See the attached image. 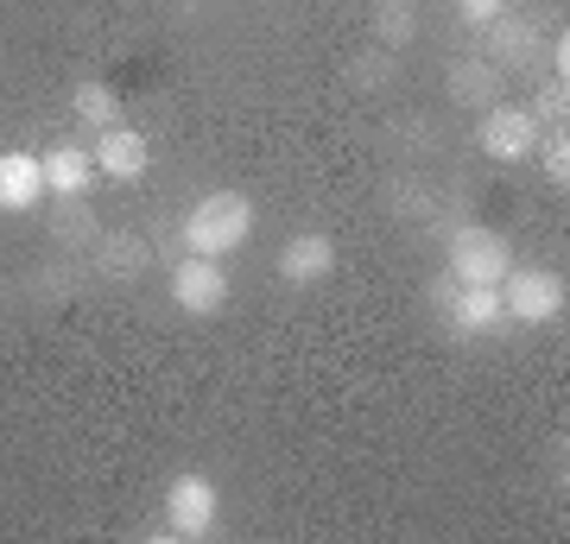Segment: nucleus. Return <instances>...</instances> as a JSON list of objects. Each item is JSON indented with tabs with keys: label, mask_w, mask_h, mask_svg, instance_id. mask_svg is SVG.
I'll return each mask as SVG.
<instances>
[{
	"label": "nucleus",
	"mask_w": 570,
	"mask_h": 544,
	"mask_svg": "<svg viewBox=\"0 0 570 544\" xmlns=\"http://www.w3.org/2000/svg\"><path fill=\"white\" fill-rule=\"evenodd\" d=\"M475 39H482V58H494L501 70H532V63H539V44H546V26L508 7V13L489 20Z\"/></svg>",
	"instance_id": "nucleus-8"
},
{
	"label": "nucleus",
	"mask_w": 570,
	"mask_h": 544,
	"mask_svg": "<svg viewBox=\"0 0 570 544\" xmlns=\"http://www.w3.org/2000/svg\"><path fill=\"white\" fill-rule=\"evenodd\" d=\"M45 159V190L51 197H89V184H96V159H89V146L82 140H58Z\"/></svg>",
	"instance_id": "nucleus-13"
},
{
	"label": "nucleus",
	"mask_w": 570,
	"mask_h": 544,
	"mask_svg": "<svg viewBox=\"0 0 570 544\" xmlns=\"http://www.w3.org/2000/svg\"><path fill=\"white\" fill-rule=\"evenodd\" d=\"M184 254H209V260H223V254H235V247L254 241V202L242 197V190H209V197H197L190 209H184Z\"/></svg>",
	"instance_id": "nucleus-1"
},
{
	"label": "nucleus",
	"mask_w": 570,
	"mask_h": 544,
	"mask_svg": "<svg viewBox=\"0 0 570 544\" xmlns=\"http://www.w3.org/2000/svg\"><path fill=\"white\" fill-rule=\"evenodd\" d=\"M508 7H513V0H456V20H463L469 32H482V26H489V20H501Z\"/></svg>",
	"instance_id": "nucleus-21"
},
{
	"label": "nucleus",
	"mask_w": 570,
	"mask_h": 544,
	"mask_svg": "<svg viewBox=\"0 0 570 544\" xmlns=\"http://www.w3.org/2000/svg\"><path fill=\"white\" fill-rule=\"evenodd\" d=\"M475 140L489 152L494 165H527L532 146H539V121H532L527 108H508V101H494L482 108V127H475Z\"/></svg>",
	"instance_id": "nucleus-7"
},
{
	"label": "nucleus",
	"mask_w": 570,
	"mask_h": 544,
	"mask_svg": "<svg viewBox=\"0 0 570 544\" xmlns=\"http://www.w3.org/2000/svg\"><path fill=\"white\" fill-rule=\"evenodd\" d=\"M273 266H279L285 285H324L330 273H336V241H330V235H292Z\"/></svg>",
	"instance_id": "nucleus-12"
},
{
	"label": "nucleus",
	"mask_w": 570,
	"mask_h": 544,
	"mask_svg": "<svg viewBox=\"0 0 570 544\" xmlns=\"http://www.w3.org/2000/svg\"><path fill=\"white\" fill-rule=\"evenodd\" d=\"M216 520H223V494L209 475H178L165 487V532L171 538H209Z\"/></svg>",
	"instance_id": "nucleus-5"
},
{
	"label": "nucleus",
	"mask_w": 570,
	"mask_h": 544,
	"mask_svg": "<svg viewBox=\"0 0 570 544\" xmlns=\"http://www.w3.org/2000/svg\"><path fill=\"white\" fill-rule=\"evenodd\" d=\"M89 159H96V171H102L108 184H140L146 165H153V146H146V133H134V127H102L96 146H89Z\"/></svg>",
	"instance_id": "nucleus-9"
},
{
	"label": "nucleus",
	"mask_w": 570,
	"mask_h": 544,
	"mask_svg": "<svg viewBox=\"0 0 570 544\" xmlns=\"http://www.w3.org/2000/svg\"><path fill=\"white\" fill-rule=\"evenodd\" d=\"M51 241H58V254H89V247L102 241V222H96V209H89L82 197L51 202Z\"/></svg>",
	"instance_id": "nucleus-15"
},
{
	"label": "nucleus",
	"mask_w": 570,
	"mask_h": 544,
	"mask_svg": "<svg viewBox=\"0 0 570 544\" xmlns=\"http://www.w3.org/2000/svg\"><path fill=\"white\" fill-rule=\"evenodd\" d=\"M51 197L45 190V159L39 152H0V216H26Z\"/></svg>",
	"instance_id": "nucleus-10"
},
{
	"label": "nucleus",
	"mask_w": 570,
	"mask_h": 544,
	"mask_svg": "<svg viewBox=\"0 0 570 544\" xmlns=\"http://www.w3.org/2000/svg\"><path fill=\"white\" fill-rule=\"evenodd\" d=\"M564 273L551 266H508L501 279V304H508V323H527V329H546V323L564 317Z\"/></svg>",
	"instance_id": "nucleus-4"
},
{
	"label": "nucleus",
	"mask_w": 570,
	"mask_h": 544,
	"mask_svg": "<svg viewBox=\"0 0 570 544\" xmlns=\"http://www.w3.org/2000/svg\"><path fill=\"white\" fill-rule=\"evenodd\" d=\"M527 115L539 121V133H551V127H564V121H570V82L546 77V82H539V96H532V108H527Z\"/></svg>",
	"instance_id": "nucleus-20"
},
{
	"label": "nucleus",
	"mask_w": 570,
	"mask_h": 544,
	"mask_svg": "<svg viewBox=\"0 0 570 544\" xmlns=\"http://www.w3.org/2000/svg\"><path fill=\"white\" fill-rule=\"evenodd\" d=\"M89 254H96V273H102V279H140L146 266L159 260L153 241H146V235H127V228H121V235H102Z\"/></svg>",
	"instance_id": "nucleus-14"
},
{
	"label": "nucleus",
	"mask_w": 570,
	"mask_h": 544,
	"mask_svg": "<svg viewBox=\"0 0 570 544\" xmlns=\"http://www.w3.org/2000/svg\"><path fill=\"white\" fill-rule=\"evenodd\" d=\"M419 39V0H374V44L406 51Z\"/></svg>",
	"instance_id": "nucleus-16"
},
{
	"label": "nucleus",
	"mask_w": 570,
	"mask_h": 544,
	"mask_svg": "<svg viewBox=\"0 0 570 544\" xmlns=\"http://www.w3.org/2000/svg\"><path fill=\"white\" fill-rule=\"evenodd\" d=\"M32 291H39V298H70V273H39Z\"/></svg>",
	"instance_id": "nucleus-22"
},
{
	"label": "nucleus",
	"mask_w": 570,
	"mask_h": 544,
	"mask_svg": "<svg viewBox=\"0 0 570 544\" xmlns=\"http://www.w3.org/2000/svg\"><path fill=\"white\" fill-rule=\"evenodd\" d=\"M431 298H438V310H444V329L450 336H463V343H475V336H494V329H508V304H501V285H456L444 273V279L431 285Z\"/></svg>",
	"instance_id": "nucleus-3"
},
{
	"label": "nucleus",
	"mask_w": 570,
	"mask_h": 544,
	"mask_svg": "<svg viewBox=\"0 0 570 544\" xmlns=\"http://www.w3.org/2000/svg\"><path fill=\"white\" fill-rule=\"evenodd\" d=\"M171 304H178L184 317H216L228 304V273L223 260H209V254H184L171 266Z\"/></svg>",
	"instance_id": "nucleus-6"
},
{
	"label": "nucleus",
	"mask_w": 570,
	"mask_h": 544,
	"mask_svg": "<svg viewBox=\"0 0 570 544\" xmlns=\"http://www.w3.org/2000/svg\"><path fill=\"white\" fill-rule=\"evenodd\" d=\"M532 159H539V171H546L551 190H570V133L564 127H551V133H539V146H532Z\"/></svg>",
	"instance_id": "nucleus-19"
},
{
	"label": "nucleus",
	"mask_w": 570,
	"mask_h": 544,
	"mask_svg": "<svg viewBox=\"0 0 570 544\" xmlns=\"http://www.w3.org/2000/svg\"><path fill=\"white\" fill-rule=\"evenodd\" d=\"M393 70H400V51H387V44H374V51H355V58H348V82L367 89V96H381V89L393 82Z\"/></svg>",
	"instance_id": "nucleus-18"
},
{
	"label": "nucleus",
	"mask_w": 570,
	"mask_h": 544,
	"mask_svg": "<svg viewBox=\"0 0 570 544\" xmlns=\"http://www.w3.org/2000/svg\"><path fill=\"white\" fill-rule=\"evenodd\" d=\"M508 96V70L482 51H469V58L450 63V101L456 108H494V101Z\"/></svg>",
	"instance_id": "nucleus-11"
},
{
	"label": "nucleus",
	"mask_w": 570,
	"mask_h": 544,
	"mask_svg": "<svg viewBox=\"0 0 570 544\" xmlns=\"http://www.w3.org/2000/svg\"><path fill=\"white\" fill-rule=\"evenodd\" d=\"M70 115H77L82 127H96V133H102V127H121V96H115L108 82H77V89H70Z\"/></svg>",
	"instance_id": "nucleus-17"
},
{
	"label": "nucleus",
	"mask_w": 570,
	"mask_h": 544,
	"mask_svg": "<svg viewBox=\"0 0 570 544\" xmlns=\"http://www.w3.org/2000/svg\"><path fill=\"white\" fill-rule=\"evenodd\" d=\"M513 266V247L501 228H482V222H456L444 241V273L456 285H501Z\"/></svg>",
	"instance_id": "nucleus-2"
}]
</instances>
